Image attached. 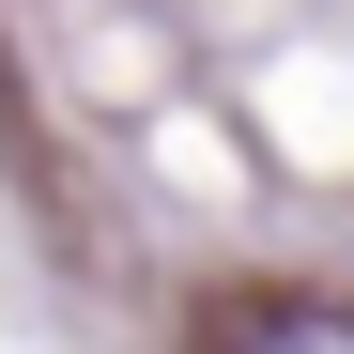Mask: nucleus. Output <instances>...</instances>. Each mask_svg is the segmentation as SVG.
I'll return each mask as SVG.
<instances>
[{
    "mask_svg": "<svg viewBox=\"0 0 354 354\" xmlns=\"http://www.w3.org/2000/svg\"><path fill=\"white\" fill-rule=\"evenodd\" d=\"M216 354H354V308L339 292H277V308H247Z\"/></svg>",
    "mask_w": 354,
    "mask_h": 354,
    "instance_id": "1",
    "label": "nucleus"
}]
</instances>
